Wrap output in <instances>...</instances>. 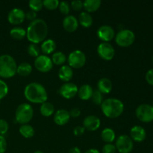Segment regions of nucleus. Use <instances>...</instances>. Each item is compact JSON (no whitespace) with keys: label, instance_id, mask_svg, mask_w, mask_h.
<instances>
[{"label":"nucleus","instance_id":"1","mask_svg":"<svg viewBox=\"0 0 153 153\" xmlns=\"http://www.w3.org/2000/svg\"><path fill=\"white\" fill-rule=\"evenodd\" d=\"M48 34V25L43 19H34L30 22L26 30V37L31 43H37L46 40Z\"/></svg>","mask_w":153,"mask_h":153},{"label":"nucleus","instance_id":"2","mask_svg":"<svg viewBox=\"0 0 153 153\" xmlns=\"http://www.w3.org/2000/svg\"><path fill=\"white\" fill-rule=\"evenodd\" d=\"M24 96L32 103H42L47 101L48 94L46 88L38 82H31L25 86Z\"/></svg>","mask_w":153,"mask_h":153},{"label":"nucleus","instance_id":"3","mask_svg":"<svg viewBox=\"0 0 153 153\" xmlns=\"http://www.w3.org/2000/svg\"><path fill=\"white\" fill-rule=\"evenodd\" d=\"M101 109L105 116L114 119L122 114L124 111V105L118 99L108 98L103 100L101 104Z\"/></svg>","mask_w":153,"mask_h":153},{"label":"nucleus","instance_id":"4","mask_svg":"<svg viewBox=\"0 0 153 153\" xmlns=\"http://www.w3.org/2000/svg\"><path fill=\"white\" fill-rule=\"evenodd\" d=\"M17 64L14 58L10 55H0V76L2 78H11L16 73Z\"/></svg>","mask_w":153,"mask_h":153},{"label":"nucleus","instance_id":"5","mask_svg":"<svg viewBox=\"0 0 153 153\" xmlns=\"http://www.w3.org/2000/svg\"><path fill=\"white\" fill-rule=\"evenodd\" d=\"M34 116V110L28 103H22L15 111V120L21 125L27 124L31 120Z\"/></svg>","mask_w":153,"mask_h":153},{"label":"nucleus","instance_id":"6","mask_svg":"<svg viewBox=\"0 0 153 153\" xmlns=\"http://www.w3.org/2000/svg\"><path fill=\"white\" fill-rule=\"evenodd\" d=\"M135 40L134 33L130 29H121L115 35L117 44L122 47H128L133 44Z\"/></svg>","mask_w":153,"mask_h":153},{"label":"nucleus","instance_id":"7","mask_svg":"<svg viewBox=\"0 0 153 153\" xmlns=\"http://www.w3.org/2000/svg\"><path fill=\"white\" fill-rule=\"evenodd\" d=\"M67 61L72 68H81L86 63V55L82 51L74 50L69 54Z\"/></svg>","mask_w":153,"mask_h":153},{"label":"nucleus","instance_id":"8","mask_svg":"<svg viewBox=\"0 0 153 153\" xmlns=\"http://www.w3.org/2000/svg\"><path fill=\"white\" fill-rule=\"evenodd\" d=\"M115 146L120 153H130L134 148V143L129 136L123 134L117 137Z\"/></svg>","mask_w":153,"mask_h":153},{"label":"nucleus","instance_id":"9","mask_svg":"<svg viewBox=\"0 0 153 153\" xmlns=\"http://www.w3.org/2000/svg\"><path fill=\"white\" fill-rule=\"evenodd\" d=\"M135 114L137 119L141 122L150 123L153 121V107L150 105H140L136 109Z\"/></svg>","mask_w":153,"mask_h":153},{"label":"nucleus","instance_id":"10","mask_svg":"<svg viewBox=\"0 0 153 153\" xmlns=\"http://www.w3.org/2000/svg\"><path fill=\"white\" fill-rule=\"evenodd\" d=\"M34 67L42 73L49 72L53 67L52 59L46 55H40L34 60Z\"/></svg>","mask_w":153,"mask_h":153},{"label":"nucleus","instance_id":"11","mask_svg":"<svg viewBox=\"0 0 153 153\" xmlns=\"http://www.w3.org/2000/svg\"><path fill=\"white\" fill-rule=\"evenodd\" d=\"M97 53L102 59L111 61L114 57L115 50L114 46L110 43L102 42L100 43L97 47Z\"/></svg>","mask_w":153,"mask_h":153},{"label":"nucleus","instance_id":"12","mask_svg":"<svg viewBox=\"0 0 153 153\" xmlns=\"http://www.w3.org/2000/svg\"><path fill=\"white\" fill-rule=\"evenodd\" d=\"M77 85L73 82H66L60 87L58 93L62 97L65 99H72L78 94Z\"/></svg>","mask_w":153,"mask_h":153},{"label":"nucleus","instance_id":"13","mask_svg":"<svg viewBox=\"0 0 153 153\" xmlns=\"http://www.w3.org/2000/svg\"><path fill=\"white\" fill-rule=\"evenodd\" d=\"M25 19V13L22 9L15 7L11 9L7 14V20L13 25H19Z\"/></svg>","mask_w":153,"mask_h":153},{"label":"nucleus","instance_id":"14","mask_svg":"<svg viewBox=\"0 0 153 153\" xmlns=\"http://www.w3.org/2000/svg\"><path fill=\"white\" fill-rule=\"evenodd\" d=\"M97 36L103 42H108L112 40L115 36V32L114 28L111 25H101L97 29Z\"/></svg>","mask_w":153,"mask_h":153},{"label":"nucleus","instance_id":"15","mask_svg":"<svg viewBox=\"0 0 153 153\" xmlns=\"http://www.w3.org/2000/svg\"><path fill=\"white\" fill-rule=\"evenodd\" d=\"M101 125V121L95 115H88L84 119L83 126L89 131H94L98 129Z\"/></svg>","mask_w":153,"mask_h":153},{"label":"nucleus","instance_id":"16","mask_svg":"<svg viewBox=\"0 0 153 153\" xmlns=\"http://www.w3.org/2000/svg\"><path fill=\"white\" fill-rule=\"evenodd\" d=\"M79 21L77 18L71 14L67 15L63 19V27L68 32H73L79 26Z\"/></svg>","mask_w":153,"mask_h":153},{"label":"nucleus","instance_id":"17","mask_svg":"<svg viewBox=\"0 0 153 153\" xmlns=\"http://www.w3.org/2000/svg\"><path fill=\"white\" fill-rule=\"evenodd\" d=\"M146 133L144 128L140 126H134L130 130V137L136 142H142L145 140Z\"/></svg>","mask_w":153,"mask_h":153},{"label":"nucleus","instance_id":"18","mask_svg":"<svg viewBox=\"0 0 153 153\" xmlns=\"http://www.w3.org/2000/svg\"><path fill=\"white\" fill-rule=\"evenodd\" d=\"M70 119V115L68 111L65 109H60L57 111L54 114V122L58 126H64L69 122Z\"/></svg>","mask_w":153,"mask_h":153},{"label":"nucleus","instance_id":"19","mask_svg":"<svg viewBox=\"0 0 153 153\" xmlns=\"http://www.w3.org/2000/svg\"><path fill=\"white\" fill-rule=\"evenodd\" d=\"M113 88L112 82L108 78H102L97 82V90L102 94H107L111 91Z\"/></svg>","mask_w":153,"mask_h":153},{"label":"nucleus","instance_id":"20","mask_svg":"<svg viewBox=\"0 0 153 153\" xmlns=\"http://www.w3.org/2000/svg\"><path fill=\"white\" fill-rule=\"evenodd\" d=\"M73 76V70L69 65H63L58 70V77L65 82H69Z\"/></svg>","mask_w":153,"mask_h":153},{"label":"nucleus","instance_id":"21","mask_svg":"<svg viewBox=\"0 0 153 153\" xmlns=\"http://www.w3.org/2000/svg\"><path fill=\"white\" fill-rule=\"evenodd\" d=\"M94 93V89L91 85L85 84L82 85L78 90V95L82 100H88L91 98Z\"/></svg>","mask_w":153,"mask_h":153},{"label":"nucleus","instance_id":"22","mask_svg":"<svg viewBox=\"0 0 153 153\" xmlns=\"http://www.w3.org/2000/svg\"><path fill=\"white\" fill-rule=\"evenodd\" d=\"M56 49V43L52 39H47L44 41L42 42L41 46H40V49L41 52L45 55L51 54L54 52Z\"/></svg>","mask_w":153,"mask_h":153},{"label":"nucleus","instance_id":"23","mask_svg":"<svg viewBox=\"0 0 153 153\" xmlns=\"http://www.w3.org/2000/svg\"><path fill=\"white\" fill-rule=\"evenodd\" d=\"M78 21H79V23L85 28L91 27L92 25L93 22H94L92 16L90 14V13L87 11L81 12L79 16V20Z\"/></svg>","mask_w":153,"mask_h":153},{"label":"nucleus","instance_id":"24","mask_svg":"<svg viewBox=\"0 0 153 153\" xmlns=\"http://www.w3.org/2000/svg\"><path fill=\"white\" fill-rule=\"evenodd\" d=\"M101 0H85L83 1V7L87 12H94L101 6Z\"/></svg>","mask_w":153,"mask_h":153},{"label":"nucleus","instance_id":"25","mask_svg":"<svg viewBox=\"0 0 153 153\" xmlns=\"http://www.w3.org/2000/svg\"><path fill=\"white\" fill-rule=\"evenodd\" d=\"M40 111L43 116L48 117H50L53 114L54 111H55V108L52 103L46 101L41 104L40 108Z\"/></svg>","mask_w":153,"mask_h":153},{"label":"nucleus","instance_id":"26","mask_svg":"<svg viewBox=\"0 0 153 153\" xmlns=\"http://www.w3.org/2000/svg\"><path fill=\"white\" fill-rule=\"evenodd\" d=\"M101 137L102 140L107 143H111L115 140L116 134L114 131L111 128H105L102 131Z\"/></svg>","mask_w":153,"mask_h":153},{"label":"nucleus","instance_id":"27","mask_svg":"<svg viewBox=\"0 0 153 153\" xmlns=\"http://www.w3.org/2000/svg\"><path fill=\"white\" fill-rule=\"evenodd\" d=\"M19 131L21 135L25 138H31L34 135V128L28 124H24L21 125L19 128Z\"/></svg>","mask_w":153,"mask_h":153},{"label":"nucleus","instance_id":"28","mask_svg":"<svg viewBox=\"0 0 153 153\" xmlns=\"http://www.w3.org/2000/svg\"><path fill=\"white\" fill-rule=\"evenodd\" d=\"M32 72V66L27 62L21 63L17 66L16 73L21 76H28Z\"/></svg>","mask_w":153,"mask_h":153},{"label":"nucleus","instance_id":"29","mask_svg":"<svg viewBox=\"0 0 153 153\" xmlns=\"http://www.w3.org/2000/svg\"><path fill=\"white\" fill-rule=\"evenodd\" d=\"M10 34L13 38L16 40H22L26 36V30L22 27L16 26L11 28L10 31Z\"/></svg>","mask_w":153,"mask_h":153},{"label":"nucleus","instance_id":"30","mask_svg":"<svg viewBox=\"0 0 153 153\" xmlns=\"http://www.w3.org/2000/svg\"><path fill=\"white\" fill-rule=\"evenodd\" d=\"M51 59H52L53 64H56V65H63L67 61V57L64 55V52L58 51V52H54L52 54Z\"/></svg>","mask_w":153,"mask_h":153},{"label":"nucleus","instance_id":"31","mask_svg":"<svg viewBox=\"0 0 153 153\" xmlns=\"http://www.w3.org/2000/svg\"><path fill=\"white\" fill-rule=\"evenodd\" d=\"M27 52L32 57H36L40 55V49L38 46V45L35 44V43H31L27 47Z\"/></svg>","mask_w":153,"mask_h":153},{"label":"nucleus","instance_id":"32","mask_svg":"<svg viewBox=\"0 0 153 153\" xmlns=\"http://www.w3.org/2000/svg\"><path fill=\"white\" fill-rule=\"evenodd\" d=\"M91 99L92 100L93 103H94L97 105H100L103 102L102 94L97 89L94 90V93H93V95Z\"/></svg>","mask_w":153,"mask_h":153},{"label":"nucleus","instance_id":"33","mask_svg":"<svg viewBox=\"0 0 153 153\" xmlns=\"http://www.w3.org/2000/svg\"><path fill=\"white\" fill-rule=\"evenodd\" d=\"M28 5L31 10H34L35 12L39 11L43 7V1L41 0H30L28 1Z\"/></svg>","mask_w":153,"mask_h":153},{"label":"nucleus","instance_id":"34","mask_svg":"<svg viewBox=\"0 0 153 153\" xmlns=\"http://www.w3.org/2000/svg\"><path fill=\"white\" fill-rule=\"evenodd\" d=\"M60 1L58 0H43V4L49 10H54L59 6Z\"/></svg>","mask_w":153,"mask_h":153},{"label":"nucleus","instance_id":"35","mask_svg":"<svg viewBox=\"0 0 153 153\" xmlns=\"http://www.w3.org/2000/svg\"><path fill=\"white\" fill-rule=\"evenodd\" d=\"M59 10L61 13L65 15H69L70 10V4L68 1H62L59 3Z\"/></svg>","mask_w":153,"mask_h":153},{"label":"nucleus","instance_id":"36","mask_svg":"<svg viewBox=\"0 0 153 153\" xmlns=\"http://www.w3.org/2000/svg\"><path fill=\"white\" fill-rule=\"evenodd\" d=\"M8 93V86L5 82L0 79V100L7 96Z\"/></svg>","mask_w":153,"mask_h":153},{"label":"nucleus","instance_id":"37","mask_svg":"<svg viewBox=\"0 0 153 153\" xmlns=\"http://www.w3.org/2000/svg\"><path fill=\"white\" fill-rule=\"evenodd\" d=\"M9 125L7 121L4 119H0V135L6 134L8 131Z\"/></svg>","mask_w":153,"mask_h":153},{"label":"nucleus","instance_id":"38","mask_svg":"<svg viewBox=\"0 0 153 153\" xmlns=\"http://www.w3.org/2000/svg\"><path fill=\"white\" fill-rule=\"evenodd\" d=\"M116 151V146L112 143H106L103 146L102 149V153H115Z\"/></svg>","mask_w":153,"mask_h":153},{"label":"nucleus","instance_id":"39","mask_svg":"<svg viewBox=\"0 0 153 153\" xmlns=\"http://www.w3.org/2000/svg\"><path fill=\"white\" fill-rule=\"evenodd\" d=\"M70 4L75 10H80L83 7V1L81 0H73Z\"/></svg>","mask_w":153,"mask_h":153},{"label":"nucleus","instance_id":"40","mask_svg":"<svg viewBox=\"0 0 153 153\" xmlns=\"http://www.w3.org/2000/svg\"><path fill=\"white\" fill-rule=\"evenodd\" d=\"M7 149V141L4 136L0 135V153H4Z\"/></svg>","mask_w":153,"mask_h":153},{"label":"nucleus","instance_id":"41","mask_svg":"<svg viewBox=\"0 0 153 153\" xmlns=\"http://www.w3.org/2000/svg\"><path fill=\"white\" fill-rule=\"evenodd\" d=\"M85 128H84L83 126H76L73 129V134L76 136H81L85 133Z\"/></svg>","mask_w":153,"mask_h":153},{"label":"nucleus","instance_id":"42","mask_svg":"<svg viewBox=\"0 0 153 153\" xmlns=\"http://www.w3.org/2000/svg\"><path fill=\"white\" fill-rule=\"evenodd\" d=\"M25 19H27L28 20L30 21H34V19H37V12L34 11V10H28V11L25 13Z\"/></svg>","mask_w":153,"mask_h":153},{"label":"nucleus","instance_id":"43","mask_svg":"<svg viewBox=\"0 0 153 153\" xmlns=\"http://www.w3.org/2000/svg\"><path fill=\"white\" fill-rule=\"evenodd\" d=\"M146 80L148 82V84L153 86V69H151L146 72Z\"/></svg>","mask_w":153,"mask_h":153},{"label":"nucleus","instance_id":"44","mask_svg":"<svg viewBox=\"0 0 153 153\" xmlns=\"http://www.w3.org/2000/svg\"><path fill=\"white\" fill-rule=\"evenodd\" d=\"M69 113H70V117L76 118L80 116L81 110L79 108H73L69 111Z\"/></svg>","mask_w":153,"mask_h":153},{"label":"nucleus","instance_id":"45","mask_svg":"<svg viewBox=\"0 0 153 153\" xmlns=\"http://www.w3.org/2000/svg\"><path fill=\"white\" fill-rule=\"evenodd\" d=\"M69 153H82V152H81L80 149H79V147H77V146H74V147L71 148V149H70V152H69Z\"/></svg>","mask_w":153,"mask_h":153},{"label":"nucleus","instance_id":"46","mask_svg":"<svg viewBox=\"0 0 153 153\" xmlns=\"http://www.w3.org/2000/svg\"><path fill=\"white\" fill-rule=\"evenodd\" d=\"M85 153H100V151L97 149H88Z\"/></svg>","mask_w":153,"mask_h":153},{"label":"nucleus","instance_id":"47","mask_svg":"<svg viewBox=\"0 0 153 153\" xmlns=\"http://www.w3.org/2000/svg\"><path fill=\"white\" fill-rule=\"evenodd\" d=\"M34 153H44V152H42V151H40V150H36Z\"/></svg>","mask_w":153,"mask_h":153},{"label":"nucleus","instance_id":"48","mask_svg":"<svg viewBox=\"0 0 153 153\" xmlns=\"http://www.w3.org/2000/svg\"><path fill=\"white\" fill-rule=\"evenodd\" d=\"M152 106L153 107V102H152Z\"/></svg>","mask_w":153,"mask_h":153},{"label":"nucleus","instance_id":"49","mask_svg":"<svg viewBox=\"0 0 153 153\" xmlns=\"http://www.w3.org/2000/svg\"><path fill=\"white\" fill-rule=\"evenodd\" d=\"M152 62H153V58H152Z\"/></svg>","mask_w":153,"mask_h":153}]
</instances>
